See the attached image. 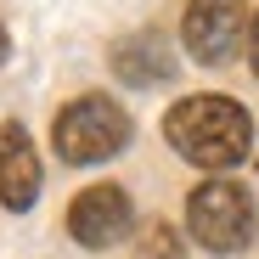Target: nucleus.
I'll return each instance as SVG.
<instances>
[{"instance_id": "obj_1", "label": "nucleus", "mask_w": 259, "mask_h": 259, "mask_svg": "<svg viewBox=\"0 0 259 259\" xmlns=\"http://www.w3.org/2000/svg\"><path fill=\"white\" fill-rule=\"evenodd\" d=\"M163 141L197 169H231L253 147V118L231 96H186L163 113Z\"/></svg>"}, {"instance_id": "obj_2", "label": "nucleus", "mask_w": 259, "mask_h": 259, "mask_svg": "<svg viewBox=\"0 0 259 259\" xmlns=\"http://www.w3.org/2000/svg\"><path fill=\"white\" fill-rule=\"evenodd\" d=\"M51 147L62 163H107L130 147V113L113 96H73L51 124Z\"/></svg>"}, {"instance_id": "obj_3", "label": "nucleus", "mask_w": 259, "mask_h": 259, "mask_svg": "<svg viewBox=\"0 0 259 259\" xmlns=\"http://www.w3.org/2000/svg\"><path fill=\"white\" fill-rule=\"evenodd\" d=\"M186 226H192V237H197L208 253H242V248L253 242V197H248V186H237V181H226V175L192 186V197H186Z\"/></svg>"}, {"instance_id": "obj_4", "label": "nucleus", "mask_w": 259, "mask_h": 259, "mask_svg": "<svg viewBox=\"0 0 259 259\" xmlns=\"http://www.w3.org/2000/svg\"><path fill=\"white\" fill-rule=\"evenodd\" d=\"M181 39L203 68L231 62L248 39V0H192L186 23H181Z\"/></svg>"}, {"instance_id": "obj_5", "label": "nucleus", "mask_w": 259, "mask_h": 259, "mask_svg": "<svg viewBox=\"0 0 259 259\" xmlns=\"http://www.w3.org/2000/svg\"><path fill=\"white\" fill-rule=\"evenodd\" d=\"M130 220H136V208H130V192L124 186H84L73 203H68V237L79 248H113Z\"/></svg>"}, {"instance_id": "obj_6", "label": "nucleus", "mask_w": 259, "mask_h": 259, "mask_svg": "<svg viewBox=\"0 0 259 259\" xmlns=\"http://www.w3.org/2000/svg\"><path fill=\"white\" fill-rule=\"evenodd\" d=\"M39 197V152L23 124H0V203L12 214L34 208Z\"/></svg>"}, {"instance_id": "obj_7", "label": "nucleus", "mask_w": 259, "mask_h": 259, "mask_svg": "<svg viewBox=\"0 0 259 259\" xmlns=\"http://www.w3.org/2000/svg\"><path fill=\"white\" fill-rule=\"evenodd\" d=\"M113 68H118L124 84H158V79L175 73V57H169V46L158 34H130L113 46Z\"/></svg>"}, {"instance_id": "obj_8", "label": "nucleus", "mask_w": 259, "mask_h": 259, "mask_svg": "<svg viewBox=\"0 0 259 259\" xmlns=\"http://www.w3.org/2000/svg\"><path fill=\"white\" fill-rule=\"evenodd\" d=\"M141 259H181V237L169 231L163 220H152V226L141 231Z\"/></svg>"}, {"instance_id": "obj_9", "label": "nucleus", "mask_w": 259, "mask_h": 259, "mask_svg": "<svg viewBox=\"0 0 259 259\" xmlns=\"http://www.w3.org/2000/svg\"><path fill=\"white\" fill-rule=\"evenodd\" d=\"M248 57H253V73H259V17H253V34H248Z\"/></svg>"}, {"instance_id": "obj_10", "label": "nucleus", "mask_w": 259, "mask_h": 259, "mask_svg": "<svg viewBox=\"0 0 259 259\" xmlns=\"http://www.w3.org/2000/svg\"><path fill=\"white\" fill-rule=\"evenodd\" d=\"M12 57V34H6V23H0V62Z\"/></svg>"}]
</instances>
